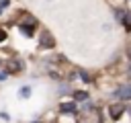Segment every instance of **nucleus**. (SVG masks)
<instances>
[{"mask_svg":"<svg viewBox=\"0 0 131 123\" xmlns=\"http://www.w3.org/2000/svg\"><path fill=\"white\" fill-rule=\"evenodd\" d=\"M74 98H76V100H86V98H88V92L78 90V92H74Z\"/></svg>","mask_w":131,"mask_h":123,"instance_id":"nucleus-7","label":"nucleus"},{"mask_svg":"<svg viewBox=\"0 0 131 123\" xmlns=\"http://www.w3.org/2000/svg\"><path fill=\"white\" fill-rule=\"evenodd\" d=\"M115 14H117V18L123 23V27H125L127 31H131V10H121V8H117Z\"/></svg>","mask_w":131,"mask_h":123,"instance_id":"nucleus-1","label":"nucleus"},{"mask_svg":"<svg viewBox=\"0 0 131 123\" xmlns=\"http://www.w3.org/2000/svg\"><path fill=\"white\" fill-rule=\"evenodd\" d=\"M18 94H20V96H29V94H31V88H29V86H25V88H20V92H18Z\"/></svg>","mask_w":131,"mask_h":123,"instance_id":"nucleus-8","label":"nucleus"},{"mask_svg":"<svg viewBox=\"0 0 131 123\" xmlns=\"http://www.w3.org/2000/svg\"><path fill=\"white\" fill-rule=\"evenodd\" d=\"M6 68H8L10 72H20V70H23V61L16 59V57H12V59L6 61Z\"/></svg>","mask_w":131,"mask_h":123,"instance_id":"nucleus-4","label":"nucleus"},{"mask_svg":"<svg viewBox=\"0 0 131 123\" xmlns=\"http://www.w3.org/2000/svg\"><path fill=\"white\" fill-rule=\"evenodd\" d=\"M4 39H6V33H4L2 29H0V41H4Z\"/></svg>","mask_w":131,"mask_h":123,"instance_id":"nucleus-11","label":"nucleus"},{"mask_svg":"<svg viewBox=\"0 0 131 123\" xmlns=\"http://www.w3.org/2000/svg\"><path fill=\"white\" fill-rule=\"evenodd\" d=\"M80 76H82V80H84V82H90V76H88L86 72H80Z\"/></svg>","mask_w":131,"mask_h":123,"instance_id":"nucleus-10","label":"nucleus"},{"mask_svg":"<svg viewBox=\"0 0 131 123\" xmlns=\"http://www.w3.org/2000/svg\"><path fill=\"white\" fill-rule=\"evenodd\" d=\"M115 96H117V98H123V100L131 98V84H129V86H123V88H119V90L115 92Z\"/></svg>","mask_w":131,"mask_h":123,"instance_id":"nucleus-5","label":"nucleus"},{"mask_svg":"<svg viewBox=\"0 0 131 123\" xmlns=\"http://www.w3.org/2000/svg\"><path fill=\"white\" fill-rule=\"evenodd\" d=\"M59 111L61 113H76L78 107H76V102H61L59 105Z\"/></svg>","mask_w":131,"mask_h":123,"instance_id":"nucleus-6","label":"nucleus"},{"mask_svg":"<svg viewBox=\"0 0 131 123\" xmlns=\"http://www.w3.org/2000/svg\"><path fill=\"white\" fill-rule=\"evenodd\" d=\"M123 113H125V105H123V102H115V105L108 107V115H111V119H115V121H117Z\"/></svg>","mask_w":131,"mask_h":123,"instance_id":"nucleus-3","label":"nucleus"},{"mask_svg":"<svg viewBox=\"0 0 131 123\" xmlns=\"http://www.w3.org/2000/svg\"><path fill=\"white\" fill-rule=\"evenodd\" d=\"M35 123H39V121H35Z\"/></svg>","mask_w":131,"mask_h":123,"instance_id":"nucleus-12","label":"nucleus"},{"mask_svg":"<svg viewBox=\"0 0 131 123\" xmlns=\"http://www.w3.org/2000/svg\"><path fill=\"white\" fill-rule=\"evenodd\" d=\"M39 45H41L43 49H51V47L55 45V41H53V37H51V33H47V31H43V33H41V37H39Z\"/></svg>","mask_w":131,"mask_h":123,"instance_id":"nucleus-2","label":"nucleus"},{"mask_svg":"<svg viewBox=\"0 0 131 123\" xmlns=\"http://www.w3.org/2000/svg\"><path fill=\"white\" fill-rule=\"evenodd\" d=\"M8 6H10V0H2V2H0V12H2V10H6Z\"/></svg>","mask_w":131,"mask_h":123,"instance_id":"nucleus-9","label":"nucleus"}]
</instances>
